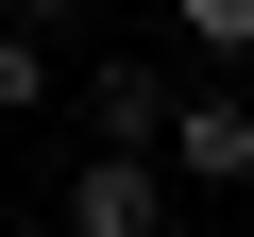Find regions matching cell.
<instances>
[{"instance_id":"cell-1","label":"cell","mask_w":254,"mask_h":237,"mask_svg":"<svg viewBox=\"0 0 254 237\" xmlns=\"http://www.w3.org/2000/svg\"><path fill=\"white\" fill-rule=\"evenodd\" d=\"M170 170L187 186H254V85H187L170 102Z\"/></svg>"},{"instance_id":"cell-2","label":"cell","mask_w":254,"mask_h":237,"mask_svg":"<svg viewBox=\"0 0 254 237\" xmlns=\"http://www.w3.org/2000/svg\"><path fill=\"white\" fill-rule=\"evenodd\" d=\"M68 237H170V170L153 153H85L68 170Z\"/></svg>"},{"instance_id":"cell-3","label":"cell","mask_w":254,"mask_h":237,"mask_svg":"<svg viewBox=\"0 0 254 237\" xmlns=\"http://www.w3.org/2000/svg\"><path fill=\"white\" fill-rule=\"evenodd\" d=\"M170 68H85V118H102V153H170Z\"/></svg>"},{"instance_id":"cell-4","label":"cell","mask_w":254,"mask_h":237,"mask_svg":"<svg viewBox=\"0 0 254 237\" xmlns=\"http://www.w3.org/2000/svg\"><path fill=\"white\" fill-rule=\"evenodd\" d=\"M51 85H68V51H51V34H0V118H34Z\"/></svg>"},{"instance_id":"cell-5","label":"cell","mask_w":254,"mask_h":237,"mask_svg":"<svg viewBox=\"0 0 254 237\" xmlns=\"http://www.w3.org/2000/svg\"><path fill=\"white\" fill-rule=\"evenodd\" d=\"M170 17H187V51H203V68H254V0H170Z\"/></svg>"},{"instance_id":"cell-6","label":"cell","mask_w":254,"mask_h":237,"mask_svg":"<svg viewBox=\"0 0 254 237\" xmlns=\"http://www.w3.org/2000/svg\"><path fill=\"white\" fill-rule=\"evenodd\" d=\"M0 34H68V0H0Z\"/></svg>"}]
</instances>
